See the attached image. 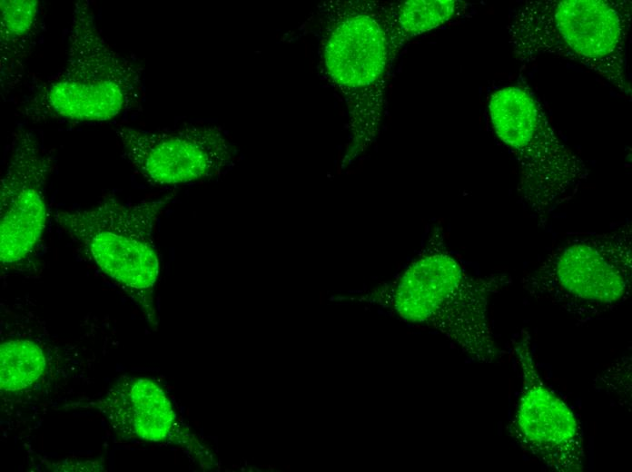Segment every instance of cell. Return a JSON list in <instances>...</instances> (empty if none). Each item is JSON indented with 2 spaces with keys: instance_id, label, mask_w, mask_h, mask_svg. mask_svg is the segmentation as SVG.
I'll list each match as a JSON object with an SVG mask.
<instances>
[{
  "instance_id": "obj_1",
  "label": "cell",
  "mask_w": 632,
  "mask_h": 472,
  "mask_svg": "<svg viewBox=\"0 0 632 472\" xmlns=\"http://www.w3.org/2000/svg\"><path fill=\"white\" fill-rule=\"evenodd\" d=\"M316 15L321 69L345 100L353 159L375 139L382 122L390 72L401 45L388 16L387 3L330 1Z\"/></svg>"
},
{
  "instance_id": "obj_2",
  "label": "cell",
  "mask_w": 632,
  "mask_h": 472,
  "mask_svg": "<svg viewBox=\"0 0 632 472\" xmlns=\"http://www.w3.org/2000/svg\"><path fill=\"white\" fill-rule=\"evenodd\" d=\"M143 68L115 51L103 35L89 1L74 4L64 66L21 103L34 123H104L136 110L143 97Z\"/></svg>"
},
{
  "instance_id": "obj_3",
  "label": "cell",
  "mask_w": 632,
  "mask_h": 472,
  "mask_svg": "<svg viewBox=\"0 0 632 472\" xmlns=\"http://www.w3.org/2000/svg\"><path fill=\"white\" fill-rule=\"evenodd\" d=\"M631 2L611 0L523 1L509 15V43L518 61L551 55L595 72L625 95Z\"/></svg>"
},
{
  "instance_id": "obj_4",
  "label": "cell",
  "mask_w": 632,
  "mask_h": 472,
  "mask_svg": "<svg viewBox=\"0 0 632 472\" xmlns=\"http://www.w3.org/2000/svg\"><path fill=\"white\" fill-rule=\"evenodd\" d=\"M489 114L495 135L518 166L521 203L545 228L555 210L587 181L589 169L556 133L535 96L518 85L490 96Z\"/></svg>"
},
{
  "instance_id": "obj_5",
  "label": "cell",
  "mask_w": 632,
  "mask_h": 472,
  "mask_svg": "<svg viewBox=\"0 0 632 472\" xmlns=\"http://www.w3.org/2000/svg\"><path fill=\"white\" fill-rule=\"evenodd\" d=\"M173 194L123 202L110 196L91 207L58 211L54 219L77 248L118 283L153 320V290L159 274L154 241L158 219Z\"/></svg>"
},
{
  "instance_id": "obj_6",
  "label": "cell",
  "mask_w": 632,
  "mask_h": 472,
  "mask_svg": "<svg viewBox=\"0 0 632 472\" xmlns=\"http://www.w3.org/2000/svg\"><path fill=\"white\" fill-rule=\"evenodd\" d=\"M632 227L569 239L521 280L536 300L549 302L580 323L597 320L630 295Z\"/></svg>"
},
{
  "instance_id": "obj_7",
  "label": "cell",
  "mask_w": 632,
  "mask_h": 472,
  "mask_svg": "<svg viewBox=\"0 0 632 472\" xmlns=\"http://www.w3.org/2000/svg\"><path fill=\"white\" fill-rule=\"evenodd\" d=\"M410 269V319L436 328L475 359L492 362L499 350L489 327V298L512 283L508 273L475 278L431 233Z\"/></svg>"
},
{
  "instance_id": "obj_8",
  "label": "cell",
  "mask_w": 632,
  "mask_h": 472,
  "mask_svg": "<svg viewBox=\"0 0 632 472\" xmlns=\"http://www.w3.org/2000/svg\"><path fill=\"white\" fill-rule=\"evenodd\" d=\"M114 132L128 162L153 186L221 177L235 164V149L216 125L161 131L119 126Z\"/></svg>"
},
{
  "instance_id": "obj_9",
  "label": "cell",
  "mask_w": 632,
  "mask_h": 472,
  "mask_svg": "<svg viewBox=\"0 0 632 472\" xmlns=\"http://www.w3.org/2000/svg\"><path fill=\"white\" fill-rule=\"evenodd\" d=\"M514 350L521 389L507 428L509 436L548 468L582 471L586 459L582 430L571 408L543 382L528 331H521Z\"/></svg>"
},
{
  "instance_id": "obj_10",
  "label": "cell",
  "mask_w": 632,
  "mask_h": 472,
  "mask_svg": "<svg viewBox=\"0 0 632 472\" xmlns=\"http://www.w3.org/2000/svg\"><path fill=\"white\" fill-rule=\"evenodd\" d=\"M53 159L37 137L20 128L11 139L0 182V261L16 268L35 256L47 219L46 186Z\"/></svg>"
},
{
  "instance_id": "obj_11",
  "label": "cell",
  "mask_w": 632,
  "mask_h": 472,
  "mask_svg": "<svg viewBox=\"0 0 632 472\" xmlns=\"http://www.w3.org/2000/svg\"><path fill=\"white\" fill-rule=\"evenodd\" d=\"M85 404L98 409L114 431L126 438L163 441L175 426L169 399L147 379H121L100 398Z\"/></svg>"
},
{
  "instance_id": "obj_12",
  "label": "cell",
  "mask_w": 632,
  "mask_h": 472,
  "mask_svg": "<svg viewBox=\"0 0 632 472\" xmlns=\"http://www.w3.org/2000/svg\"><path fill=\"white\" fill-rule=\"evenodd\" d=\"M0 6V84L5 98L24 79L42 26V7L35 0H2Z\"/></svg>"
},
{
  "instance_id": "obj_13",
  "label": "cell",
  "mask_w": 632,
  "mask_h": 472,
  "mask_svg": "<svg viewBox=\"0 0 632 472\" xmlns=\"http://www.w3.org/2000/svg\"><path fill=\"white\" fill-rule=\"evenodd\" d=\"M471 6L457 0H420L387 3V11L392 33L403 46L412 37L466 15Z\"/></svg>"
},
{
  "instance_id": "obj_14",
  "label": "cell",
  "mask_w": 632,
  "mask_h": 472,
  "mask_svg": "<svg viewBox=\"0 0 632 472\" xmlns=\"http://www.w3.org/2000/svg\"><path fill=\"white\" fill-rule=\"evenodd\" d=\"M46 362L41 348L27 339H11L0 348V385L5 392L31 387L43 374Z\"/></svg>"
}]
</instances>
